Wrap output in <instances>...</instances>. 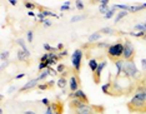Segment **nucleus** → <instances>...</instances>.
<instances>
[{
  "instance_id": "nucleus-41",
  "label": "nucleus",
  "mask_w": 146,
  "mask_h": 114,
  "mask_svg": "<svg viewBox=\"0 0 146 114\" xmlns=\"http://www.w3.org/2000/svg\"><path fill=\"white\" fill-rule=\"evenodd\" d=\"M44 114H55V113H54V110H52V108H51V107H48Z\"/></svg>"
},
{
  "instance_id": "nucleus-15",
  "label": "nucleus",
  "mask_w": 146,
  "mask_h": 114,
  "mask_svg": "<svg viewBox=\"0 0 146 114\" xmlns=\"http://www.w3.org/2000/svg\"><path fill=\"white\" fill-rule=\"evenodd\" d=\"M82 104H86V103H84V102H81L80 99H71L70 102H69V107H70V109L71 110H75V109H78L79 107H81Z\"/></svg>"
},
{
  "instance_id": "nucleus-16",
  "label": "nucleus",
  "mask_w": 146,
  "mask_h": 114,
  "mask_svg": "<svg viewBox=\"0 0 146 114\" xmlns=\"http://www.w3.org/2000/svg\"><path fill=\"white\" fill-rule=\"evenodd\" d=\"M144 9H146V3H141V4L130 5L129 13H137V11H141V10H144Z\"/></svg>"
},
{
  "instance_id": "nucleus-50",
  "label": "nucleus",
  "mask_w": 146,
  "mask_h": 114,
  "mask_svg": "<svg viewBox=\"0 0 146 114\" xmlns=\"http://www.w3.org/2000/svg\"><path fill=\"white\" fill-rule=\"evenodd\" d=\"M28 15H29V16H35V13H33V11H28Z\"/></svg>"
},
{
  "instance_id": "nucleus-36",
  "label": "nucleus",
  "mask_w": 146,
  "mask_h": 114,
  "mask_svg": "<svg viewBox=\"0 0 146 114\" xmlns=\"http://www.w3.org/2000/svg\"><path fill=\"white\" fill-rule=\"evenodd\" d=\"M75 6H76V9L80 10V11H81V10H84V3H82L81 0H76V1H75Z\"/></svg>"
},
{
  "instance_id": "nucleus-14",
  "label": "nucleus",
  "mask_w": 146,
  "mask_h": 114,
  "mask_svg": "<svg viewBox=\"0 0 146 114\" xmlns=\"http://www.w3.org/2000/svg\"><path fill=\"white\" fill-rule=\"evenodd\" d=\"M100 38H101V34L99 33V30H98V32H94L92 34L89 35L88 42H89V44H95V43H98L99 40H100Z\"/></svg>"
},
{
  "instance_id": "nucleus-47",
  "label": "nucleus",
  "mask_w": 146,
  "mask_h": 114,
  "mask_svg": "<svg viewBox=\"0 0 146 114\" xmlns=\"http://www.w3.org/2000/svg\"><path fill=\"white\" fill-rule=\"evenodd\" d=\"M9 3H10V4H11L13 6H15L16 4H18V3H16V0H9Z\"/></svg>"
},
{
  "instance_id": "nucleus-48",
  "label": "nucleus",
  "mask_w": 146,
  "mask_h": 114,
  "mask_svg": "<svg viewBox=\"0 0 146 114\" xmlns=\"http://www.w3.org/2000/svg\"><path fill=\"white\" fill-rule=\"evenodd\" d=\"M15 89H16V88H15V87H11V88H10V89H9V90H8V92H9V94H11V93H14V90H15Z\"/></svg>"
},
{
  "instance_id": "nucleus-42",
  "label": "nucleus",
  "mask_w": 146,
  "mask_h": 114,
  "mask_svg": "<svg viewBox=\"0 0 146 114\" xmlns=\"http://www.w3.org/2000/svg\"><path fill=\"white\" fill-rule=\"evenodd\" d=\"M141 65H142V70H144V73H146V59L141 60Z\"/></svg>"
},
{
  "instance_id": "nucleus-39",
  "label": "nucleus",
  "mask_w": 146,
  "mask_h": 114,
  "mask_svg": "<svg viewBox=\"0 0 146 114\" xmlns=\"http://www.w3.org/2000/svg\"><path fill=\"white\" fill-rule=\"evenodd\" d=\"M41 102H42V104H44V105L46 107V108H48V107H50V104H51V103H50V100H49L48 98H44V99L41 100Z\"/></svg>"
},
{
  "instance_id": "nucleus-49",
  "label": "nucleus",
  "mask_w": 146,
  "mask_h": 114,
  "mask_svg": "<svg viewBox=\"0 0 146 114\" xmlns=\"http://www.w3.org/2000/svg\"><path fill=\"white\" fill-rule=\"evenodd\" d=\"M24 114H36L35 112H33V110H25Z\"/></svg>"
},
{
  "instance_id": "nucleus-1",
  "label": "nucleus",
  "mask_w": 146,
  "mask_h": 114,
  "mask_svg": "<svg viewBox=\"0 0 146 114\" xmlns=\"http://www.w3.org/2000/svg\"><path fill=\"white\" fill-rule=\"evenodd\" d=\"M126 108L130 113H146V75L137 82L131 99L126 103Z\"/></svg>"
},
{
  "instance_id": "nucleus-28",
  "label": "nucleus",
  "mask_w": 146,
  "mask_h": 114,
  "mask_svg": "<svg viewBox=\"0 0 146 114\" xmlns=\"http://www.w3.org/2000/svg\"><path fill=\"white\" fill-rule=\"evenodd\" d=\"M24 6H25L26 9L30 10V11H31V10H34V9L38 8V5L34 4V3H31V1H24Z\"/></svg>"
},
{
  "instance_id": "nucleus-24",
  "label": "nucleus",
  "mask_w": 146,
  "mask_h": 114,
  "mask_svg": "<svg viewBox=\"0 0 146 114\" xmlns=\"http://www.w3.org/2000/svg\"><path fill=\"white\" fill-rule=\"evenodd\" d=\"M92 46H96V48H100V49H108L110 44H109V42H98L95 44H92Z\"/></svg>"
},
{
  "instance_id": "nucleus-26",
  "label": "nucleus",
  "mask_w": 146,
  "mask_h": 114,
  "mask_svg": "<svg viewBox=\"0 0 146 114\" xmlns=\"http://www.w3.org/2000/svg\"><path fill=\"white\" fill-rule=\"evenodd\" d=\"M9 56H10V52L9 50H3L1 54H0V60L1 62H8Z\"/></svg>"
},
{
  "instance_id": "nucleus-51",
  "label": "nucleus",
  "mask_w": 146,
  "mask_h": 114,
  "mask_svg": "<svg viewBox=\"0 0 146 114\" xmlns=\"http://www.w3.org/2000/svg\"><path fill=\"white\" fill-rule=\"evenodd\" d=\"M144 25H145V28H146V20H145V21H144Z\"/></svg>"
},
{
  "instance_id": "nucleus-4",
  "label": "nucleus",
  "mask_w": 146,
  "mask_h": 114,
  "mask_svg": "<svg viewBox=\"0 0 146 114\" xmlns=\"http://www.w3.org/2000/svg\"><path fill=\"white\" fill-rule=\"evenodd\" d=\"M105 108L102 105H94V104H82L78 109L72 110V114H104Z\"/></svg>"
},
{
  "instance_id": "nucleus-12",
  "label": "nucleus",
  "mask_w": 146,
  "mask_h": 114,
  "mask_svg": "<svg viewBox=\"0 0 146 114\" xmlns=\"http://www.w3.org/2000/svg\"><path fill=\"white\" fill-rule=\"evenodd\" d=\"M50 107L52 108L55 114H62V112H64V105H62V103L60 100H59V102H52Z\"/></svg>"
},
{
  "instance_id": "nucleus-31",
  "label": "nucleus",
  "mask_w": 146,
  "mask_h": 114,
  "mask_svg": "<svg viewBox=\"0 0 146 114\" xmlns=\"http://www.w3.org/2000/svg\"><path fill=\"white\" fill-rule=\"evenodd\" d=\"M134 29L136 30V32H145L146 33V28H145L144 23H139V24L134 25Z\"/></svg>"
},
{
  "instance_id": "nucleus-9",
  "label": "nucleus",
  "mask_w": 146,
  "mask_h": 114,
  "mask_svg": "<svg viewBox=\"0 0 146 114\" xmlns=\"http://www.w3.org/2000/svg\"><path fill=\"white\" fill-rule=\"evenodd\" d=\"M38 83H39L38 78L30 79L29 82H26L25 84L21 87V88H19L18 92H19V93H26V92H29V90H31V89H34V88H38V85H39Z\"/></svg>"
},
{
  "instance_id": "nucleus-19",
  "label": "nucleus",
  "mask_w": 146,
  "mask_h": 114,
  "mask_svg": "<svg viewBox=\"0 0 146 114\" xmlns=\"http://www.w3.org/2000/svg\"><path fill=\"white\" fill-rule=\"evenodd\" d=\"M99 63H100V62H98V59H95V58H91V59L88 60V65H89V68H90L91 73H94L95 70L98 69Z\"/></svg>"
},
{
  "instance_id": "nucleus-35",
  "label": "nucleus",
  "mask_w": 146,
  "mask_h": 114,
  "mask_svg": "<svg viewBox=\"0 0 146 114\" xmlns=\"http://www.w3.org/2000/svg\"><path fill=\"white\" fill-rule=\"evenodd\" d=\"M26 38H28L29 43H33V40H34V32H33V30H29V32L26 33Z\"/></svg>"
},
{
  "instance_id": "nucleus-45",
  "label": "nucleus",
  "mask_w": 146,
  "mask_h": 114,
  "mask_svg": "<svg viewBox=\"0 0 146 114\" xmlns=\"http://www.w3.org/2000/svg\"><path fill=\"white\" fill-rule=\"evenodd\" d=\"M56 48H58L59 52H61V50H64V44H61V43H60V44H58V46H56Z\"/></svg>"
},
{
  "instance_id": "nucleus-22",
  "label": "nucleus",
  "mask_w": 146,
  "mask_h": 114,
  "mask_svg": "<svg viewBox=\"0 0 146 114\" xmlns=\"http://www.w3.org/2000/svg\"><path fill=\"white\" fill-rule=\"evenodd\" d=\"M38 9H40L41 10L40 13H42L45 16H54V18H59L58 14H55V13H52V11H50V10H48V9H42L41 6H38Z\"/></svg>"
},
{
  "instance_id": "nucleus-11",
  "label": "nucleus",
  "mask_w": 146,
  "mask_h": 114,
  "mask_svg": "<svg viewBox=\"0 0 146 114\" xmlns=\"http://www.w3.org/2000/svg\"><path fill=\"white\" fill-rule=\"evenodd\" d=\"M99 33L102 35H117L119 32L114 28H111V26H104V28H101L100 30H99Z\"/></svg>"
},
{
  "instance_id": "nucleus-17",
  "label": "nucleus",
  "mask_w": 146,
  "mask_h": 114,
  "mask_svg": "<svg viewBox=\"0 0 146 114\" xmlns=\"http://www.w3.org/2000/svg\"><path fill=\"white\" fill-rule=\"evenodd\" d=\"M16 44L19 45V48H20L21 50H24L26 54L30 56V50L28 49V46H26V43H25V40H24V39H23V38H19L18 40H16Z\"/></svg>"
},
{
  "instance_id": "nucleus-38",
  "label": "nucleus",
  "mask_w": 146,
  "mask_h": 114,
  "mask_svg": "<svg viewBox=\"0 0 146 114\" xmlns=\"http://www.w3.org/2000/svg\"><path fill=\"white\" fill-rule=\"evenodd\" d=\"M48 59H49V53H45V54H42V55H41V58H40V63H45V62H48Z\"/></svg>"
},
{
  "instance_id": "nucleus-20",
  "label": "nucleus",
  "mask_w": 146,
  "mask_h": 114,
  "mask_svg": "<svg viewBox=\"0 0 146 114\" xmlns=\"http://www.w3.org/2000/svg\"><path fill=\"white\" fill-rule=\"evenodd\" d=\"M68 84H69V79H68V78H64V76H59L58 82H56V85H58L59 88H60V89H65Z\"/></svg>"
},
{
  "instance_id": "nucleus-5",
  "label": "nucleus",
  "mask_w": 146,
  "mask_h": 114,
  "mask_svg": "<svg viewBox=\"0 0 146 114\" xmlns=\"http://www.w3.org/2000/svg\"><path fill=\"white\" fill-rule=\"evenodd\" d=\"M82 58H84V50L81 48H78L72 52L71 55V65L75 74H80L81 65H82Z\"/></svg>"
},
{
  "instance_id": "nucleus-13",
  "label": "nucleus",
  "mask_w": 146,
  "mask_h": 114,
  "mask_svg": "<svg viewBox=\"0 0 146 114\" xmlns=\"http://www.w3.org/2000/svg\"><path fill=\"white\" fill-rule=\"evenodd\" d=\"M124 63L125 60L124 59H120V60H116V62L114 63L115 66H116V78H120L121 74H122V68H124Z\"/></svg>"
},
{
  "instance_id": "nucleus-21",
  "label": "nucleus",
  "mask_w": 146,
  "mask_h": 114,
  "mask_svg": "<svg viewBox=\"0 0 146 114\" xmlns=\"http://www.w3.org/2000/svg\"><path fill=\"white\" fill-rule=\"evenodd\" d=\"M129 15V11H117V14H116V16H115V19H114V23L115 24H117V23H120L122 19L125 18V16H127Z\"/></svg>"
},
{
  "instance_id": "nucleus-30",
  "label": "nucleus",
  "mask_w": 146,
  "mask_h": 114,
  "mask_svg": "<svg viewBox=\"0 0 146 114\" xmlns=\"http://www.w3.org/2000/svg\"><path fill=\"white\" fill-rule=\"evenodd\" d=\"M115 14H117V11H116V10H115L114 8H111V9L109 10V11H108V13H106V14L104 15V18H105V19H111V18H112V16H114Z\"/></svg>"
},
{
  "instance_id": "nucleus-10",
  "label": "nucleus",
  "mask_w": 146,
  "mask_h": 114,
  "mask_svg": "<svg viewBox=\"0 0 146 114\" xmlns=\"http://www.w3.org/2000/svg\"><path fill=\"white\" fill-rule=\"evenodd\" d=\"M69 98H71V99H80L81 102H84V103H86V104H89V98H88V95L85 94V92L82 89H79V90H76L75 93H70L69 94Z\"/></svg>"
},
{
  "instance_id": "nucleus-8",
  "label": "nucleus",
  "mask_w": 146,
  "mask_h": 114,
  "mask_svg": "<svg viewBox=\"0 0 146 114\" xmlns=\"http://www.w3.org/2000/svg\"><path fill=\"white\" fill-rule=\"evenodd\" d=\"M81 87V80H80V76L79 74H75V73H72V74L69 76V89H70L71 93H75L76 90H79Z\"/></svg>"
},
{
  "instance_id": "nucleus-29",
  "label": "nucleus",
  "mask_w": 146,
  "mask_h": 114,
  "mask_svg": "<svg viewBox=\"0 0 146 114\" xmlns=\"http://www.w3.org/2000/svg\"><path fill=\"white\" fill-rule=\"evenodd\" d=\"M101 89H102V93H104V94L109 95V93H110V82L108 80V83H105V84L101 87Z\"/></svg>"
},
{
  "instance_id": "nucleus-43",
  "label": "nucleus",
  "mask_w": 146,
  "mask_h": 114,
  "mask_svg": "<svg viewBox=\"0 0 146 114\" xmlns=\"http://www.w3.org/2000/svg\"><path fill=\"white\" fill-rule=\"evenodd\" d=\"M8 65H9V60H8V62H1V70H3V72H4V69Z\"/></svg>"
},
{
  "instance_id": "nucleus-32",
  "label": "nucleus",
  "mask_w": 146,
  "mask_h": 114,
  "mask_svg": "<svg viewBox=\"0 0 146 114\" xmlns=\"http://www.w3.org/2000/svg\"><path fill=\"white\" fill-rule=\"evenodd\" d=\"M99 10H100V13L102 15H105L106 13L110 10V8H109V5H100V4H99Z\"/></svg>"
},
{
  "instance_id": "nucleus-3",
  "label": "nucleus",
  "mask_w": 146,
  "mask_h": 114,
  "mask_svg": "<svg viewBox=\"0 0 146 114\" xmlns=\"http://www.w3.org/2000/svg\"><path fill=\"white\" fill-rule=\"evenodd\" d=\"M106 55L114 63L116 60L122 59V55H124V39H119L114 44H110V46L106 49Z\"/></svg>"
},
{
  "instance_id": "nucleus-33",
  "label": "nucleus",
  "mask_w": 146,
  "mask_h": 114,
  "mask_svg": "<svg viewBox=\"0 0 146 114\" xmlns=\"http://www.w3.org/2000/svg\"><path fill=\"white\" fill-rule=\"evenodd\" d=\"M48 89H50L49 83H42V84L38 85V90H40V92H44V90H48Z\"/></svg>"
},
{
  "instance_id": "nucleus-40",
  "label": "nucleus",
  "mask_w": 146,
  "mask_h": 114,
  "mask_svg": "<svg viewBox=\"0 0 146 114\" xmlns=\"http://www.w3.org/2000/svg\"><path fill=\"white\" fill-rule=\"evenodd\" d=\"M51 25H52V21H51L50 19H46L45 21H44V26H45V28H48V26H51Z\"/></svg>"
},
{
  "instance_id": "nucleus-23",
  "label": "nucleus",
  "mask_w": 146,
  "mask_h": 114,
  "mask_svg": "<svg viewBox=\"0 0 146 114\" xmlns=\"http://www.w3.org/2000/svg\"><path fill=\"white\" fill-rule=\"evenodd\" d=\"M112 8L115 10H124V11H129V9H130V5H125V4H114L112 5Z\"/></svg>"
},
{
  "instance_id": "nucleus-27",
  "label": "nucleus",
  "mask_w": 146,
  "mask_h": 114,
  "mask_svg": "<svg viewBox=\"0 0 146 114\" xmlns=\"http://www.w3.org/2000/svg\"><path fill=\"white\" fill-rule=\"evenodd\" d=\"M48 75H49V70H48V69H45L44 72H41L40 74L36 76V78H38L39 82H42V80H45L46 78H48Z\"/></svg>"
},
{
  "instance_id": "nucleus-37",
  "label": "nucleus",
  "mask_w": 146,
  "mask_h": 114,
  "mask_svg": "<svg viewBox=\"0 0 146 114\" xmlns=\"http://www.w3.org/2000/svg\"><path fill=\"white\" fill-rule=\"evenodd\" d=\"M68 54H69V52H68L66 49H64V50H61V52H59V53H58V55H59V58H60V59L65 58V56L68 55Z\"/></svg>"
},
{
  "instance_id": "nucleus-34",
  "label": "nucleus",
  "mask_w": 146,
  "mask_h": 114,
  "mask_svg": "<svg viewBox=\"0 0 146 114\" xmlns=\"http://www.w3.org/2000/svg\"><path fill=\"white\" fill-rule=\"evenodd\" d=\"M85 18H86V15H74L71 18L70 21L71 23H76V21H80V20H84Z\"/></svg>"
},
{
  "instance_id": "nucleus-46",
  "label": "nucleus",
  "mask_w": 146,
  "mask_h": 114,
  "mask_svg": "<svg viewBox=\"0 0 146 114\" xmlns=\"http://www.w3.org/2000/svg\"><path fill=\"white\" fill-rule=\"evenodd\" d=\"M25 74L24 73H21V74H18V75H15V79H21V78H24Z\"/></svg>"
},
{
  "instance_id": "nucleus-6",
  "label": "nucleus",
  "mask_w": 146,
  "mask_h": 114,
  "mask_svg": "<svg viewBox=\"0 0 146 114\" xmlns=\"http://www.w3.org/2000/svg\"><path fill=\"white\" fill-rule=\"evenodd\" d=\"M136 56V50L135 46L132 44V42L130 39L125 38L124 39V55H122V59L124 60H134Z\"/></svg>"
},
{
  "instance_id": "nucleus-44",
  "label": "nucleus",
  "mask_w": 146,
  "mask_h": 114,
  "mask_svg": "<svg viewBox=\"0 0 146 114\" xmlns=\"http://www.w3.org/2000/svg\"><path fill=\"white\" fill-rule=\"evenodd\" d=\"M100 5H109V0H99Z\"/></svg>"
},
{
  "instance_id": "nucleus-2",
  "label": "nucleus",
  "mask_w": 146,
  "mask_h": 114,
  "mask_svg": "<svg viewBox=\"0 0 146 114\" xmlns=\"http://www.w3.org/2000/svg\"><path fill=\"white\" fill-rule=\"evenodd\" d=\"M125 78H127L129 80H131L132 83H137L142 79L141 73L139 72L136 63L134 60H125L124 63V68H122V74Z\"/></svg>"
},
{
  "instance_id": "nucleus-18",
  "label": "nucleus",
  "mask_w": 146,
  "mask_h": 114,
  "mask_svg": "<svg viewBox=\"0 0 146 114\" xmlns=\"http://www.w3.org/2000/svg\"><path fill=\"white\" fill-rule=\"evenodd\" d=\"M16 56H18V59L20 60V62H28L29 59H30V56H29L24 50H21L20 48L18 49V52H16Z\"/></svg>"
},
{
  "instance_id": "nucleus-7",
  "label": "nucleus",
  "mask_w": 146,
  "mask_h": 114,
  "mask_svg": "<svg viewBox=\"0 0 146 114\" xmlns=\"http://www.w3.org/2000/svg\"><path fill=\"white\" fill-rule=\"evenodd\" d=\"M106 65H108V60L102 59L101 62L99 63L98 69H96L95 72L92 73V80H94V83H95L96 85L101 83V74H102V72H104V69L106 68Z\"/></svg>"
},
{
  "instance_id": "nucleus-25",
  "label": "nucleus",
  "mask_w": 146,
  "mask_h": 114,
  "mask_svg": "<svg viewBox=\"0 0 146 114\" xmlns=\"http://www.w3.org/2000/svg\"><path fill=\"white\" fill-rule=\"evenodd\" d=\"M66 70H68V66H66L65 64H62V63H60V64L56 66V72H58V74H59V75L64 74Z\"/></svg>"
}]
</instances>
